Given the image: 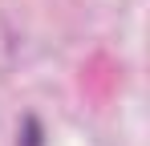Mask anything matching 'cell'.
I'll list each match as a JSON object with an SVG mask.
<instances>
[{
  "label": "cell",
  "instance_id": "1",
  "mask_svg": "<svg viewBox=\"0 0 150 146\" xmlns=\"http://www.w3.org/2000/svg\"><path fill=\"white\" fill-rule=\"evenodd\" d=\"M21 146H45V130L37 118H25V130H21Z\"/></svg>",
  "mask_w": 150,
  "mask_h": 146
}]
</instances>
